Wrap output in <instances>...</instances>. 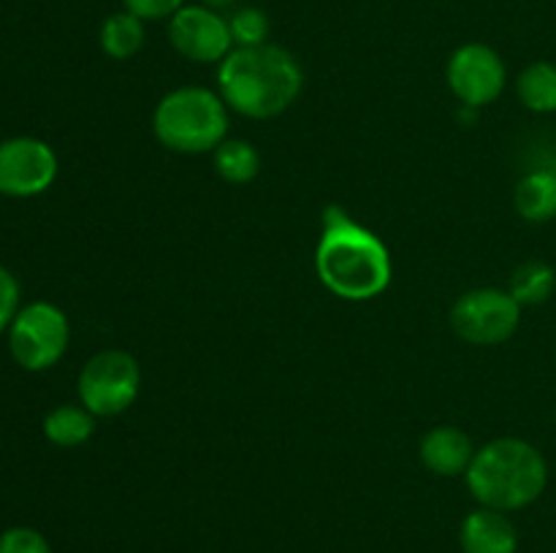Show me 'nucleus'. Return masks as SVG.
<instances>
[{"label": "nucleus", "instance_id": "obj_1", "mask_svg": "<svg viewBox=\"0 0 556 553\" xmlns=\"http://www.w3.org/2000/svg\"><path fill=\"white\" fill-rule=\"evenodd\" d=\"M324 233L315 247V271L324 287L348 301H369L391 285L394 263L383 239L348 215L345 206L324 209Z\"/></svg>", "mask_w": 556, "mask_h": 553}, {"label": "nucleus", "instance_id": "obj_2", "mask_svg": "<svg viewBox=\"0 0 556 553\" xmlns=\"http://www.w3.org/2000/svg\"><path fill=\"white\" fill-rule=\"evenodd\" d=\"M304 70L288 49L233 47L217 65V92L231 112L250 119H271L296 103Z\"/></svg>", "mask_w": 556, "mask_h": 553}, {"label": "nucleus", "instance_id": "obj_3", "mask_svg": "<svg viewBox=\"0 0 556 553\" xmlns=\"http://www.w3.org/2000/svg\"><path fill=\"white\" fill-rule=\"evenodd\" d=\"M465 480L481 507L514 513L543 497L548 486V464L527 439L497 437L476 450Z\"/></svg>", "mask_w": 556, "mask_h": 553}, {"label": "nucleus", "instance_id": "obj_4", "mask_svg": "<svg viewBox=\"0 0 556 553\" xmlns=\"http://www.w3.org/2000/svg\"><path fill=\"white\" fill-rule=\"evenodd\" d=\"M228 112L220 92L185 85L166 92L152 112V130L166 150L182 155H204L228 133Z\"/></svg>", "mask_w": 556, "mask_h": 553}, {"label": "nucleus", "instance_id": "obj_5", "mask_svg": "<svg viewBox=\"0 0 556 553\" xmlns=\"http://www.w3.org/2000/svg\"><path fill=\"white\" fill-rule=\"evenodd\" d=\"M68 318L52 301L27 304L9 325L11 356L27 372L52 369L68 350Z\"/></svg>", "mask_w": 556, "mask_h": 553}, {"label": "nucleus", "instance_id": "obj_6", "mask_svg": "<svg viewBox=\"0 0 556 553\" xmlns=\"http://www.w3.org/2000/svg\"><path fill=\"white\" fill-rule=\"evenodd\" d=\"M141 388V366L130 352L101 350L79 374V401L96 417H114L130 410Z\"/></svg>", "mask_w": 556, "mask_h": 553}, {"label": "nucleus", "instance_id": "obj_7", "mask_svg": "<svg viewBox=\"0 0 556 553\" xmlns=\"http://www.w3.org/2000/svg\"><path fill=\"white\" fill-rule=\"evenodd\" d=\"M521 323V304L503 287H476L462 293L451 307V329L478 347L503 345Z\"/></svg>", "mask_w": 556, "mask_h": 553}, {"label": "nucleus", "instance_id": "obj_8", "mask_svg": "<svg viewBox=\"0 0 556 553\" xmlns=\"http://www.w3.org/2000/svg\"><path fill=\"white\" fill-rule=\"evenodd\" d=\"M445 79H448L451 92H454L462 106L483 108L503 95L508 68H505L497 49H492L489 43L472 41L451 54Z\"/></svg>", "mask_w": 556, "mask_h": 553}, {"label": "nucleus", "instance_id": "obj_9", "mask_svg": "<svg viewBox=\"0 0 556 553\" xmlns=\"http://www.w3.org/2000/svg\"><path fill=\"white\" fill-rule=\"evenodd\" d=\"M168 41L182 57L193 63H217L226 60L233 49L231 27L220 11L210 5H182L177 14L168 20Z\"/></svg>", "mask_w": 556, "mask_h": 553}, {"label": "nucleus", "instance_id": "obj_10", "mask_svg": "<svg viewBox=\"0 0 556 553\" xmlns=\"http://www.w3.org/2000/svg\"><path fill=\"white\" fill-rule=\"evenodd\" d=\"M58 177V155L33 136H16L0 144V193L30 198L52 188Z\"/></svg>", "mask_w": 556, "mask_h": 553}, {"label": "nucleus", "instance_id": "obj_11", "mask_svg": "<svg viewBox=\"0 0 556 553\" xmlns=\"http://www.w3.org/2000/svg\"><path fill=\"white\" fill-rule=\"evenodd\" d=\"M476 445L470 434L459 426H434L429 428L418 445L421 464L440 477H459L470 470L476 459Z\"/></svg>", "mask_w": 556, "mask_h": 553}, {"label": "nucleus", "instance_id": "obj_12", "mask_svg": "<svg viewBox=\"0 0 556 553\" xmlns=\"http://www.w3.org/2000/svg\"><path fill=\"white\" fill-rule=\"evenodd\" d=\"M459 545L465 553H516L519 531L503 510L476 507L462 520Z\"/></svg>", "mask_w": 556, "mask_h": 553}, {"label": "nucleus", "instance_id": "obj_13", "mask_svg": "<svg viewBox=\"0 0 556 553\" xmlns=\"http://www.w3.org/2000/svg\"><path fill=\"white\" fill-rule=\"evenodd\" d=\"M516 211L530 222H546L556 217V168H535L525 173L514 193Z\"/></svg>", "mask_w": 556, "mask_h": 553}, {"label": "nucleus", "instance_id": "obj_14", "mask_svg": "<svg viewBox=\"0 0 556 553\" xmlns=\"http://www.w3.org/2000/svg\"><path fill=\"white\" fill-rule=\"evenodd\" d=\"M96 432V415L85 404H60L43 417V437L58 448H76Z\"/></svg>", "mask_w": 556, "mask_h": 553}, {"label": "nucleus", "instance_id": "obj_15", "mask_svg": "<svg viewBox=\"0 0 556 553\" xmlns=\"http://www.w3.org/2000/svg\"><path fill=\"white\" fill-rule=\"evenodd\" d=\"M98 38H101L103 54H109L112 60H130L141 52L147 41L144 20L123 9L103 20Z\"/></svg>", "mask_w": 556, "mask_h": 553}, {"label": "nucleus", "instance_id": "obj_16", "mask_svg": "<svg viewBox=\"0 0 556 553\" xmlns=\"http://www.w3.org/2000/svg\"><path fill=\"white\" fill-rule=\"evenodd\" d=\"M217 177L231 184H248L258 177L261 155L248 139H223L212 152Z\"/></svg>", "mask_w": 556, "mask_h": 553}, {"label": "nucleus", "instance_id": "obj_17", "mask_svg": "<svg viewBox=\"0 0 556 553\" xmlns=\"http://www.w3.org/2000/svg\"><path fill=\"white\" fill-rule=\"evenodd\" d=\"M519 101L535 114L556 112V65L548 60L530 63L516 81Z\"/></svg>", "mask_w": 556, "mask_h": 553}, {"label": "nucleus", "instance_id": "obj_18", "mask_svg": "<svg viewBox=\"0 0 556 553\" xmlns=\"http://www.w3.org/2000/svg\"><path fill=\"white\" fill-rule=\"evenodd\" d=\"M556 287V271L543 260H527L510 274L508 293L521 307H538L552 298Z\"/></svg>", "mask_w": 556, "mask_h": 553}, {"label": "nucleus", "instance_id": "obj_19", "mask_svg": "<svg viewBox=\"0 0 556 553\" xmlns=\"http://www.w3.org/2000/svg\"><path fill=\"white\" fill-rule=\"evenodd\" d=\"M228 27H231L233 47H264V43H269V16L255 5H242V9L233 11L228 16Z\"/></svg>", "mask_w": 556, "mask_h": 553}, {"label": "nucleus", "instance_id": "obj_20", "mask_svg": "<svg viewBox=\"0 0 556 553\" xmlns=\"http://www.w3.org/2000/svg\"><path fill=\"white\" fill-rule=\"evenodd\" d=\"M0 553H52V548L38 529L14 526L0 535Z\"/></svg>", "mask_w": 556, "mask_h": 553}, {"label": "nucleus", "instance_id": "obj_21", "mask_svg": "<svg viewBox=\"0 0 556 553\" xmlns=\"http://www.w3.org/2000/svg\"><path fill=\"white\" fill-rule=\"evenodd\" d=\"M125 11L136 14L144 22H157V20H172L182 5H188L185 0H123Z\"/></svg>", "mask_w": 556, "mask_h": 553}, {"label": "nucleus", "instance_id": "obj_22", "mask_svg": "<svg viewBox=\"0 0 556 553\" xmlns=\"http://www.w3.org/2000/svg\"><path fill=\"white\" fill-rule=\"evenodd\" d=\"M20 307V282L5 266H0V331L9 329Z\"/></svg>", "mask_w": 556, "mask_h": 553}, {"label": "nucleus", "instance_id": "obj_23", "mask_svg": "<svg viewBox=\"0 0 556 553\" xmlns=\"http://www.w3.org/2000/svg\"><path fill=\"white\" fill-rule=\"evenodd\" d=\"M201 3L210 5V9H215V11H220V9H231L237 0H201Z\"/></svg>", "mask_w": 556, "mask_h": 553}]
</instances>
